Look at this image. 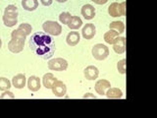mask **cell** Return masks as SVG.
I'll return each mask as SVG.
<instances>
[{
    "mask_svg": "<svg viewBox=\"0 0 157 118\" xmlns=\"http://www.w3.org/2000/svg\"><path fill=\"white\" fill-rule=\"evenodd\" d=\"M56 81H57V79L54 77L52 73H46L42 78V84L46 88H51L53 84Z\"/></svg>",
    "mask_w": 157,
    "mask_h": 118,
    "instance_id": "18",
    "label": "cell"
},
{
    "mask_svg": "<svg viewBox=\"0 0 157 118\" xmlns=\"http://www.w3.org/2000/svg\"><path fill=\"white\" fill-rule=\"evenodd\" d=\"M108 13L111 17L126 16V2L117 3L114 2L108 7Z\"/></svg>",
    "mask_w": 157,
    "mask_h": 118,
    "instance_id": "4",
    "label": "cell"
},
{
    "mask_svg": "<svg viewBox=\"0 0 157 118\" xmlns=\"http://www.w3.org/2000/svg\"><path fill=\"white\" fill-rule=\"evenodd\" d=\"M88 97H91V98H96V96L92 93H86V96H83V98H88Z\"/></svg>",
    "mask_w": 157,
    "mask_h": 118,
    "instance_id": "32",
    "label": "cell"
},
{
    "mask_svg": "<svg viewBox=\"0 0 157 118\" xmlns=\"http://www.w3.org/2000/svg\"><path fill=\"white\" fill-rule=\"evenodd\" d=\"M81 13L86 20H91L95 16V8L90 4H86L82 7Z\"/></svg>",
    "mask_w": 157,
    "mask_h": 118,
    "instance_id": "12",
    "label": "cell"
},
{
    "mask_svg": "<svg viewBox=\"0 0 157 118\" xmlns=\"http://www.w3.org/2000/svg\"><path fill=\"white\" fill-rule=\"evenodd\" d=\"M51 90H52L53 95H55V96L62 97V96H64L66 95L67 88H66V85L62 81L57 80L55 83L53 84Z\"/></svg>",
    "mask_w": 157,
    "mask_h": 118,
    "instance_id": "6",
    "label": "cell"
},
{
    "mask_svg": "<svg viewBox=\"0 0 157 118\" xmlns=\"http://www.w3.org/2000/svg\"><path fill=\"white\" fill-rule=\"evenodd\" d=\"M113 49L118 54H123L126 51V37H118L113 42Z\"/></svg>",
    "mask_w": 157,
    "mask_h": 118,
    "instance_id": "8",
    "label": "cell"
},
{
    "mask_svg": "<svg viewBox=\"0 0 157 118\" xmlns=\"http://www.w3.org/2000/svg\"><path fill=\"white\" fill-rule=\"evenodd\" d=\"M67 26L71 30H78L82 26V21L80 17L78 16H72L71 20L67 24Z\"/></svg>",
    "mask_w": 157,
    "mask_h": 118,
    "instance_id": "20",
    "label": "cell"
},
{
    "mask_svg": "<svg viewBox=\"0 0 157 118\" xmlns=\"http://www.w3.org/2000/svg\"><path fill=\"white\" fill-rule=\"evenodd\" d=\"M55 1H57V2H59V3H65L67 0H55Z\"/></svg>",
    "mask_w": 157,
    "mask_h": 118,
    "instance_id": "33",
    "label": "cell"
},
{
    "mask_svg": "<svg viewBox=\"0 0 157 118\" xmlns=\"http://www.w3.org/2000/svg\"><path fill=\"white\" fill-rule=\"evenodd\" d=\"M22 6L27 11H34L38 7L37 0H22Z\"/></svg>",
    "mask_w": 157,
    "mask_h": 118,
    "instance_id": "19",
    "label": "cell"
},
{
    "mask_svg": "<svg viewBox=\"0 0 157 118\" xmlns=\"http://www.w3.org/2000/svg\"><path fill=\"white\" fill-rule=\"evenodd\" d=\"M4 16L10 19H18V8L15 5H8L5 8Z\"/></svg>",
    "mask_w": 157,
    "mask_h": 118,
    "instance_id": "17",
    "label": "cell"
},
{
    "mask_svg": "<svg viewBox=\"0 0 157 118\" xmlns=\"http://www.w3.org/2000/svg\"><path fill=\"white\" fill-rule=\"evenodd\" d=\"M29 45L32 50L42 59H49L55 52L54 41L44 32H37L32 34Z\"/></svg>",
    "mask_w": 157,
    "mask_h": 118,
    "instance_id": "1",
    "label": "cell"
},
{
    "mask_svg": "<svg viewBox=\"0 0 157 118\" xmlns=\"http://www.w3.org/2000/svg\"><path fill=\"white\" fill-rule=\"evenodd\" d=\"M43 32L50 36H59L62 33V26L56 21H45L42 25Z\"/></svg>",
    "mask_w": 157,
    "mask_h": 118,
    "instance_id": "2",
    "label": "cell"
},
{
    "mask_svg": "<svg viewBox=\"0 0 157 118\" xmlns=\"http://www.w3.org/2000/svg\"><path fill=\"white\" fill-rule=\"evenodd\" d=\"M119 34L120 33L117 31H115V30H109V31H108L107 33H105V34H104V41L108 44H113L115 38L119 37Z\"/></svg>",
    "mask_w": 157,
    "mask_h": 118,
    "instance_id": "21",
    "label": "cell"
},
{
    "mask_svg": "<svg viewBox=\"0 0 157 118\" xmlns=\"http://www.w3.org/2000/svg\"><path fill=\"white\" fill-rule=\"evenodd\" d=\"M83 75H85L86 80H96L98 78V75H99V71H98L97 67L95 66H87L85 70H83Z\"/></svg>",
    "mask_w": 157,
    "mask_h": 118,
    "instance_id": "11",
    "label": "cell"
},
{
    "mask_svg": "<svg viewBox=\"0 0 157 118\" xmlns=\"http://www.w3.org/2000/svg\"><path fill=\"white\" fill-rule=\"evenodd\" d=\"M92 2H94L95 4H98V5H103L108 2V0H91Z\"/></svg>",
    "mask_w": 157,
    "mask_h": 118,
    "instance_id": "31",
    "label": "cell"
},
{
    "mask_svg": "<svg viewBox=\"0 0 157 118\" xmlns=\"http://www.w3.org/2000/svg\"><path fill=\"white\" fill-rule=\"evenodd\" d=\"M72 15L69 12H62L60 15H59V21H60L63 25H67L69 23V21L71 20Z\"/></svg>",
    "mask_w": 157,
    "mask_h": 118,
    "instance_id": "26",
    "label": "cell"
},
{
    "mask_svg": "<svg viewBox=\"0 0 157 118\" xmlns=\"http://www.w3.org/2000/svg\"><path fill=\"white\" fill-rule=\"evenodd\" d=\"M48 68L52 71H65L68 68V61L64 58H54L49 60Z\"/></svg>",
    "mask_w": 157,
    "mask_h": 118,
    "instance_id": "5",
    "label": "cell"
},
{
    "mask_svg": "<svg viewBox=\"0 0 157 118\" xmlns=\"http://www.w3.org/2000/svg\"><path fill=\"white\" fill-rule=\"evenodd\" d=\"M105 96L111 100H118L123 96V92L118 88H109L106 91Z\"/></svg>",
    "mask_w": 157,
    "mask_h": 118,
    "instance_id": "16",
    "label": "cell"
},
{
    "mask_svg": "<svg viewBox=\"0 0 157 118\" xmlns=\"http://www.w3.org/2000/svg\"><path fill=\"white\" fill-rule=\"evenodd\" d=\"M109 55V48L102 43H97L92 47V56L94 57L96 60L102 61L106 59Z\"/></svg>",
    "mask_w": 157,
    "mask_h": 118,
    "instance_id": "3",
    "label": "cell"
},
{
    "mask_svg": "<svg viewBox=\"0 0 157 118\" xmlns=\"http://www.w3.org/2000/svg\"><path fill=\"white\" fill-rule=\"evenodd\" d=\"M11 37L12 38H16V39H22V41H26L27 36L22 31H20V30L17 29V30H14V31H12Z\"/></svg>",
    "mask_w": 157,
    "mask_h": 118,
    "instance_id": "25",
    "label": "cell"
},
{
    "mask_svg": "<svg viewBox=\"0 0 157 118\" xmlns=\"http://www.w3.org/2000/svg\"><path fill=\"white\" fill-rule=\"evenodd\" d=\"M1 46H2V39L0 38V48H1Z\"/></svg>",
    "mask_w": 157,
    "mask_h": 118,
    "instance_id": "34",
    "label": "cell"
},
{
    "mask_svg": "<svg viewBox=\"0 0 157 118\" xmlns=\"http://www.w3.org/2000/svg\"><path fill=\"white\" fill-rule=\"evenodd\" d=\"M24 45H25V41L12 38L8 42V49L13 53H19L24 49Z\"/></svg>",
    "mask_w": 157,
    "mask_h": 118,
    "instance_id": "7",
    "label": "cell"
},
{
    "mask_svg": "<svg viewBox=\"0 0 157 118\" xmlns=\"http://www.w3.org/2000/svg\"><path fill=\"white\" fill-rule=\"evenodd\" d=\"M18 30H20V31H22L26 36H29V34H31L32 33V32H33V28H32V26L29 24H28V23H23V24H21L19 26V28H18Z\"/></svg>",
    "mask_w": 157,
    "mask_h": 118,
    "instance_id": "24",
    "label": "cell"
},
{
    "mask_svg": "<svg viewBox=\"0 0 157 118\" xmlns=\"http://www.w3.org/2000/svg\"><path fill=\"white\" fill-rule=\"evenodd\" d=\"M96 33V29L93 24H86L82 30V34L85 39H91Z\"/></svg>",
    "mask_w": 157,
    "mask_h": 118,
    "instance_id": "10",
    "label": "cell"
},
{
    "mask_svg": "<svg viewBox=\"0 0 157 118\" xmlns=\"http://www.w3.org/2000/svg\"><path fill=\"white\" fill-rule=\"evenodd\" d=\"M3 23L6 27L11 28V27H14L15 25L18 23V19H10V18L3 16Z\"/></svg>",
    "mask_w": 157,
    "mask_h": 118,
    "instance_id": "28",
    "label": "cell"
},
{
    "mask_svg": "<svg viewBox=\"0 0 157 118\" xmlns=\"http://www.w3.org/2000/svg\"><path fill=\"white\" fill-rule=\"evenodd\" d=\"M52 1L53 0H40V2L43 6H49V5L52 4Z\"/></svg>",
    "mask_w": 157,
    "mask_h": 118,
    "instance_id": "30",
    "label": "cell"
},
{
    "mask_svg": "<svg viewBox=\"0 0 157 118\" xmlns=\"http://www.w3.org/2000/svg\"><path fill=\"white\" fill-rule=\"evenodd\" d=\"M81 41V36L78 32H70L66 37V41L68 45L70 46H76Z\"/></svg>",
    "mask_w": 157,
    "mask_h": 118,
    "instance_id": "14",
    "label": "cell"
},
{
    "mask_svg": "<svg viewBox=\"0 0 157 118\" xmlns=\"http://www.w3.org/2000/svg\"><path fill=\"white\" fill-rule=\"evenodd\" d=\"M109 88H111L110 82L107 81V80H104V79H102V80H98L95 83V86H94L95 92L100 96H105L106 91Z\"/></svg>",
    "mask_w": 157,
    "mask_h": 118,
    "instance_id": "9",
    "label": "cell"
},
{
    "mask_svg": "<svg viewBox=\"0 0 157 118\" xmlns=\"http://www.w3.org/2000/svg\"><path fill=\"white\" fill-rule=\"evenodd\" d=\"M28 88L32 92H37L40 88V80L36 76H31L28 80Z\"/></svg>",
    "mask_w": 157,
    "mask_h": 118,
    "instance_id": "15",
    "label": "cell"
},
{
    "mask_svg": "<svg viewBox=\"0 0 157 118\" xmlns=\"http://www.w3.org/2000/svg\"><path fill=\"white\" fill-rule=\"evenodd\" d=\"M12 86V83L7 78L1 77L0 78V91H7Z\"/></svg>",
    "mask_w": 157,
    "mask_h": 118,
    "instance_id": "23",
    "label": "cell"
},
{
    "mask_svg": "<svg viewBox=\"0 0 157 118\" xmlns=\"http://www.w3.org/2000/svg\"><path fill=\"white\" fill-rule=\"evenodd\" d=\"M0 98H2V100H5V98H15V96L13 92H8L7 90V91H4V92L1 95V96H0Z\"/></svg>",
    "mask_w": 157,
    "mask_h": 118,
    "instance_id": "29",
    "label": "cell"
},
{
    "mask_svg": "<svg viewBox=\"0 0 157 118\" xmlns=\"http://www.w3.org/2000/svg\"><path fill=\"white\" fill-rule=\"evenodd\" d=\"M126 65H127L126 59H122V60H120L117 63V69H118V71H119L120 74H126V72H127Z\"/></svg>",
    "mask_w": 157,
    "mask_h": 118,
    "instance_id": "27",
    "label": "cell"
},
{
    "mask_svg": "<svg viewBox=\"0 0 157 118\" xmlns=\"http://www.w3.org/2000/svg\"><path fill=\"white\" fill-rule=\"evenodd\" d=\"M110 30H115L119 33H123L125 32V24L122 21H114L109 25Z\"/></svg>",
    "mask_w": 157,
    "mask_h": 118,
    "instance_id": "22",
    "label": "cell"
},
{
    "mask_svg": "<svg viewBox=\"0 0 157 118\" xmlns=\"http://www.w3.org/2000/svg\"><path fill=\"white\" fill-rule=\"evenodd\" d=\"M27 78L25 76V74H18V75L14 76L12 79V85L16 88H23L26 86Z\"/></svg>",
    "mask_w": 157,
    "mask_h": 118,
    "instance_id": "13",
    "label": "cell"
}]
</instances>
